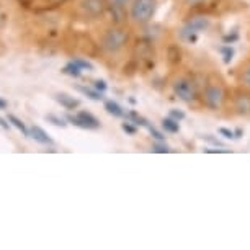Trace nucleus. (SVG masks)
<instances>
[{
  "label": "nucleus",
  "mask_w": 250,
  "mask_h": 250,
  "mask_svg": "<svg viewBox=\"0 0 250 250\" xmlns=\"http://www.w3.org/2000/svg\"><path fill=\"white\" fill-rule=\"evenodd\" d=\"M128 38L129 36L126 30H123V28H111L103 36L102 46L108 53H116V51H120L123 46L128 43Z\"/></svg>",
  "instance_id": "nucleus-1"
},
{
  "label": "nucleus",
  "mask_w": 250,
  "mask_h": 250,
  "mask_svg": "<svg viewBox=\"0 0 250 250\" xmlns=\"http://www.w3.org/2000/svg\"><path fill=\"white\" fill-rule=\"evenodd\" d=\"M157 10V0H134L131 7V18L138 23H146Z\"/></svg>",
  "instance_id": "nucleus-2"
},
{
  "label": "nucleus",
  "mask_w": 250,
  "mask_h": 250,
  "mask_svg": "<svg viewBox=\"0 0 250 250\" xmlns=\"http://www.w3.org/2000/svg\"><path fill=\"white\" fill-rule=\"evenodd\" d=\"M208 26H209V20H208V18L195 17V18H191L190 21H187L185 26L180 30V38L188 41V43H195L198 33L208 30Z\"/></svg>",
  "instance_id": "nucleus-3"
},
{
  "label": "nucleus",
  "mask_w": 250,
  "mask_h": 250,
  "mask_svg": "<svg viewBox=\"0 0 250 250\" xmlns=\"http://www.w3.org/2000/svg\"><path fill=\"white\" fill-rule=\"evenodd\" d=\"M172 88H173V93L183 102L191 103L196 100V87L190 79H185V77L175 79L172 83Z\"/></svg>",
  "instance_id": "nucleus-4"
},
{
  "label": "nucleus",
  "mask_w": 250,
  "mask_h": 250,
  "mask_svg": "<svg viewBox=\"0 0 250 250\" xmlns=\"http://www.w3.org/2000/svg\"><path fill=\"white\" fill-rule=\"evenodd\" d=\"M205 105L209 108V110H219L221 105L224 102V90L221 85H216V83H209L205 88Z\"/></svg>",
  "instance_id": "nucleus-5"
},
{
  "label": "nucleus",
  "mask_w": 250,
  "mask_h": 250,
  "mask_svg": "<svg viewBox=\"0 0 250 250\" xmlns=\"http://www.w3.org/2000/svg\"><path fill=\"white\" fill-rule=\"evenodd\" d=\"M65 120L82 129H98L100 128V121L88 111H79L77 115H67Z\"/></svg>",
  "instance_id": "nucleus-6"
},
{
  "label": "nucleus",
  "mask_w": 250,
  "mask_h": 250,
  "mask_svg": "<svg viewBox=\"0 0 250 250\" xmlns=\"http://www.w3.org/2000/svg\"><path fill=\"white\" fill-rule=\"evenodd\" d=\"M79 8L85 17L95 18V17L103 15L108 5H106V0H80Z\"/></svg>",
  "instance_id": "nucleus-7"
},
{
  "label": "nucleus",
  "mask_w": 250,
  "mask_h": 250,
  "mask_svg": "<svg viewBox=\"0 0 250 250\" xmlns=\"http://www.w3.org/2000/svg\"><path fill=\"white\" fill-rule=\"evenodd\" d=\"M234 110L237 115H242V116L250 115V95L249 93L239 92L237 95L234 97Z\"/></svg>",
  "instance_id": "nucleus-8"
},
{
  "label": "nucleus",
  "mask_w": 250,
  "mask_h": 250,
  "mask_svg": "<svg viewBox=\"0 0 250 250\" xmlns=\"http://www.w3.org/2000/svg\"><path fill=\"white\" fill-rule=\"evenodd\" d=\"M30 138H33L36 143L44 144V146H53V143H54L53 138H51L43 128H40V126H33L30 129Z\"/></svg>",
  "instance_id": "nucleus-9"
},
{
  "label": "nucleus",
  "mask_w": 250,
  "mask_h": 250,
  "mask_svg": "<svg viewBox=\"0 0 250 250\" xmlns=\"http://www.w3.org/2000/svg\"><path fill=\"white\" fill-rule=\"evenodd\" d=\"M54 98L61 106L65 108V110H75V108L80 105V102L77 100V98L70 97V95H67V93H58Z\"/></svg>",
  "instance_id": "nucleus-10"
},
{
  "label": "nucleus",
  "mask_w": 250,
  "mask_h": 250,
  "mask_svg": "<svg viewBox=\"0 0 250 250\" xmlns=\"http://www.w3.org/2000/svg\"><path fill=\"white\" fill-rule=\"evenodd\" d=\"M162 128L167 131V133H170V134H175L180 131V125H178V121L177 120H173V118H164L162 120Z\"/></svg>",
  "instance_id": "nucleus-11"
},
{
  "label": "nucleus",
  "mask_w": 250,
  "mask_h": 250,
  "mask_svg": "<svg viewBox=\"0 0 250 250\" xmlns=\"http://www.w3.org/2000/svg\"><path fill=\"white\" fill-rule=\"evenodd\" d=\"M7 120L10 121V125H12V126H15V128H17L18 131H20V133H21L23 136H25V138H28V136H30V131H28V128L25 126V123H23V121L20 120V118H17L15 115H8V116H7Z\"/></svg>",
  "instance_id": "nucleus-12"
},
{
  "label": "nucleus",
  "mask_w": 250,
  "mask_h": 250,
  "mask_svg": "<svg viewBox=\"0 0 250 250\" xmlns=\"http://www.w3.org/2000/svg\"><path fill=\"white\" fill-rule=\"evenodd\" d=\"M105 110L106 113H110L111 116H115V118H121V116H125V111H123V108L118 105L116 102H113V100H108L105 102Z\"/></svg>",
  "instance_id": "nucleus-13"
},
{
  "label": "nucleus",
  "mask_w": 250,
  "mask_h": 250,
  "mask_svg": "<svg viewBox=\"0 0 250 250\" xmlns=\"http://www.w3.org/2000/svg\"><path fill=\"white\" fill-rule=\"evenodd\" d=\"M62 74H65V75H69V77H74V79H77V77H80L82 75V69L79 67L77 64L74 62H69V64H65L64 67H62V70H61Z\"/></svg>",
  "instance_id": "nucleus-14"
},
{
  "label": "nucleus",
  "mask_w": 250,
  "mask_h": 250,
  "mask_svg": "<svg viewBox=\"0 0 250 250\" xmlns=\"http://www.w3.org/2000/svg\"><path fill=\"white\" fill-rule=\"evenodd\" d=\"M75 90L80 92V93H83L85 97H88L90 100H103V95H102V92H98L97 88L95 90H92V88H88V87H82V85H75Z\"/></svg>",
  "instance_id": "nucleus-15"
},
{
  "label": "nucleus",
  "mask_w": 250,
  "mask_h": 250,
  "mask_svg": "<svg viewBox=\"0 0 250 250\" xmlns=\"http://www.w3.org/2000/svg\"><path fill=\"white\" fill-rule=\"evenodd\" d=\"M129 118V121L133 123V125H136V126H143V128H149V121L146 120L144 116H141L139 113H136V111H129L128 115H126Z\"/></svg>",
  "instance_id": "nucleus-16"
},
{
  "label": "nucleus",
  "mask_w": 250,
  "mask_h": 250,
  "mask_svg": "<svg viewBox=\"0 0 250 250\" xmlns=\"http://www.w3.org/2000/svg\"><path fill=\"white\" fill-rule=\"evenodd\" d=\"M219 53L223 54L224 64H230V61L234 59V48L232 46H223V48H219Z\"/></svg>",
  "instance_id": "nucleus-17"
},
{
  "label": "nucleus",
  "mask_w": 250,
  "mask_h": 250,
  "mask_svg": "<svg viewBox=\"0 0 250 250\" xmlns=\"http://www.w3.org/2000/svg\"><path fill=\"white\" fill-rule=\"evenodd\" d=\"M180 56L182 53H180V49H178V46H170V48H168V62H172V64L178 62Z\"/></svg>",
  "instance_id": "nucleus-18"
},
{
  "label": "nucleus",
  "mask_w": 250,
  "mask_h": 250,
  "mask_svg": "<svg viewBox=\"0 0 250 250\" xmlns=\"http://www.w3.org/2000/svg\"><path fill=\"white\" fill-rule=\"evenodd\" d=\"M44 120L48 123H51V125H54V126H61V128H65V126H67V123H65L62 118H59L56 115H46Z\"/></svg>",
  "instance_id": "nucleus-19"
},
{
  "label": "nucleus",
  "mask_w": 250,
  "mask_h": 250,
  "mask_svg": "<svg viewBox=\"0 0 250 250\" xmlns=\"http://www.w3.org/2000/svg\"><path fill=\"white\" fill-rule=\"evenodd\" d=\"M240 82L244 83V87L250 88V65H247V67L242 70V75H240Z\"/></svg>",
  "instance_id": "nucleus-20"
},
{
  "label": "nucleus",
  "mask_w": 250,
  "mask_h": 250,
  "mask_svg": "<svg viewBox=\"0 0 250 250\" xmlns=\"http://www.w3.org/2000/svg\"><path fill=\"white\" fill-rule=\"evenodd\" d=\"M168 116L173 118V120H177V121H182V120H185V111L178 110V108H172V110L168 111Z\"/></svg>",
  "instance_id": "nucleus-21"
},
{
  "label": "nucleus",
  "mask_w": 250,
  "mask_h": 250,
  "mask_svg": "<svg viewBox=\"0 0 250 250\" xmlns=\"http://www.w3.org/2000/svg\"><path fill=\"white\" fill-rule=\"evenodd\" d=\"M74 62L77 64L80 69H87V70H93V69H95V65H93L92 62H88V61H85V59L77 58V59H74Z\"/></svg>",
  "instance_id": "nucleus-22"
},
{
  "label": "nucleus",
  "mask_w": 250,
  "mask_h": 250,
  "mask_svg": "<svg viewBox=\"0 0 250 250\" xmlns=\"http://www.w3.org/2000/svg\"><path fill=\"white\" fill-rule=\"evenodd\" d=\"M152 150H154V152H157V154H167V152H170V149H168L167 144H160V143H155L152 146Z\"/></svg>",
  "instance_id": "nucleus-23"
},
{
  "label": "nucleus",
  "mask_w": 250,
  "mask_h": 250,
  "mask_svg": "<svg viewBox=\"0 0 250 250\" xmlns=\"http://www.w3.org/2000/svg\"><path fill=\"white\" fill-rule=\"evenodd\" d=\"M121 128H123V131H125V133H128L129 136H134L136 133H138V128L131 125V121L129 123H123Z\"/></svg>",
  "instance_id": "nucleus-24"
},
{
  "label": "nucleus",
  "mask_w": 250,
  "mask_h": 250,
  "mask_svg": "<svg viewBox=\"0 0 250 250\" xmlns=\"http://www.w3.org/2000/svg\"><path fill=\"white\" fill-rule=\"evenodd\" d=\"M239 40V33L237 31H232V35H226V36H223V41L226 44H232V43H235V41Z\"/></svg>",
  "instance_id": "nucleus-25"
},
{
  "label": "nucleus",
  "mask_w": 250,
  "mask_h": 250,
  "mask_svg": "<svg viewBox=\"0 0 250 250\" xmlns=\"http://www.w3.org/2000/svg\"><path fill=\"white\" fill-rule=\"evenodd\" d=\"M203 139H205V141H208V143H209V144L216 146V147H224V144L221 143L219 139L213 138V136H211V134H206V136H203Z\"/></svg>",
  "instance_id": "nucleus-26"
},
{
  "label": "nucleus",
  "mask_w": 250,
  "mask_h": 250,
  "mask_svg": "<svg viewBox=\"0 0 250 250\" xmlns=\"http://www.w3.org/2000/svg\"><path fill=\"white\" fill-rule=\"evenodd\" d=\"M93 87H95L97 88V90L98 92H105L106 90V88H108V85H106V82H105V80H102V79H97L95 80V82H93Z\"/></svg>",
  "instance_id": "nucleus-27"
},
{
  "label": "nucleus",
  "mask_w": 250,
  "mask_h": 250,
  "mask_svg": "<svg viewBox=\"0 0 250 250\" xmlns=\"http://www.w3.org/2000/svg\"><path fill=\"white\" fill-rule=\"evenodd\" d=\"M149 133H150V136H152L154 139H157V141H164L165 139V136L160 133L159 129H155L154 126H149Z\"/></svg>",
  "instance_id": "nucleus-28"
},
{
  "label": "nucleus",
  "mask_w": 250,
  "mask_h": 250,
  "mask_svg": "<svg viewBox=\"0 0 250 250\" xmlns=\"http://www.w3.org/2000/svg\"><path fill=\"white\" fill-rule=\"evenodd\" d=\"M219 134H221V136H224L226 139H235L234 131H230V129H228V128H219Z\"/></svg>",
  "instance_id": "nucleus-29"
},
{
  "label": "nucleus",
  "mask_w": 250,
  "mask_h": 250,
  "mask_svg": "<svg viewBox=\"0 0 250 250\" xmlns=\"http://www.w3.org/2000/svg\"><path fill=\"white\" fill-rule=\"evenodd\" d=\"M203 150L208 154H228L229 152L228 149H203Z\"/></svg>",
  "instance_id": "nucleus-30"
},
{
  "label": "nucleus",
  "mask_w": 250,
  "mask_h": 250,
  "mask_svg": "<svg viewBox=\"0 0 250 250\" xmlns=\"http://www.w3.org/2000/svg\"><path fill=\"white\" fill-rule=\"evenodd\" d=\"M111 5H116V7H125L128 5V3L131 2V0H110Z\"/></svg>",
  "instance_id": "nucleus-31"
},
{
  "label": "nucleus",
  "mask_w": 250,
  "mask_h": 250,
  "mask_svg": "<svg viewBox=\"0 0 250 250\" xmlns=\"http://www.w3.org/2000/svg\"><path fill=\"white\" fill-rule=\"evenodd\" d=\"M0 126H2L3 129H7V131H8V129H10V126H12V125H10V121H8V120H5V118L0 116Z\"/></svg>",
  "instance_id": "nucleus-32"
},
{
  "label": "nucleus",
  "mask_w": 250,
  "mask_h": 250,
  "mask_svg": "<svg viewBox=\"0 0 250 250\" xmlns=\"http://www.w3.org/2000/svg\"><path fill=\"white\" fill-rule=\"evenodd\" d=\"M206 0H185V3L187 5H190V7H195V5H200V3H205Z\"/></svg>",
  "instance_id": "nucleus-33"
},
{
  "label": "nucleus",
  "mask_w": 250,
  "mask_h": 250,
  "mask_svg": "<svg viewBox=\"0 0 250 250\" xmlns=\"http://www.w3.org/2000/svg\"><path fill=\"white\" fill-rule=\"evenodd\" d=\"M242 134H244V131L240 129V128H237V129L234 131V136H235V139H240V138H242Z\"/></svg>",
  "instance_id": "nucleus-34"
},
{
  "label": "nucleus",
  "mask_w": 250,
  "mask_h": 250,
  "mask_svg": "<svg viewBox=\"0 0 250 250\" xmlns=\"http://www.w3.org/2000/svg\"><path fill=\"white\" fill-rule=\"evenodd\" d=\"M7 106H8V102L3 100V98H0V110H5Z\"/></svg>",
  "instance_id": "nucleus-35"
},
{
  "label": "nucleus",
  "mask_w": 250,
  "mask_h": 250,
  "mask_svg": "<svg viewBox=\"0 0 250 250\" xmlns=\"http://www.w3.org/2000/svg\"><path fill=\"white\" fill-rule=\"evenodd\" d=\"M20 2H21V5L28 7V5H30V3H31V0H20Z\"/></svg>",
  "instance_id": "nucleus-36"
}]
</instances>
